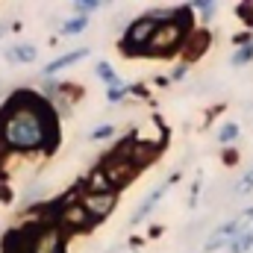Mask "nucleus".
<instances>
[{"label": "nucleus", "instance_id": "nucleus-1", "mask_svg": "<svg viewBox=\"0 0 253 253\" xmlns=\"http://www.w3.org/2000/svg\"><path fill=\"white\" fill-rule=\"evenodd\" d=\"M0 135L9 153H50L59 144V112L44 94L21 88L0 109Z\"/></svg>", "mask_w": 253, "mask_h": 253}, {"label": "nucleus", "instance_id": "nucleus-2", "mask_svg": "<svg viewBox=\"0 0 253 253\" xmlns=\"http://www.w3.org/2000/svg\"><path fill=\"white\" fill-rule=\"evenodd\" d=\"M100 171L106 174V180L112 183L115 191H121L126 183L135 180V174L141 171V165H138L135 156H132V141H129V138H124V141L100 162Z\"/></svg>", "mask_w": 253, "mask_h": 253}, {"label": "nucleus", "instance_id": "nucleus-3", "mask_svg": "<svg viewBox=\"0 0 253 253\" xmlns=\"http://www.w3.org/2000/svg\"><path fill=\"white\" fill-rule=\"evenodd\" d=\"M153 33H156V24H153L147 15L135 18V21L126 27V36L121 39L124 56H147V47H150V42H153Z\"/></svg>", "mask_w": 253, "mask_h": 253}, {"label": "nucleus", "instance_id": "nucleus-4", "mask_svg": "<svg viewBox=\"0 0 253 253\" xmlns=\"http://www.w3.org/2000/svg\"><path fill=\"white\" fill-rule=\"evenodd\" d=\"M251 221H253V206H248L242 215H236V218H230L227 224H221V227L209 236V242L203 245V251L212 253V251H221V248L227 251V248H230V242H233L242 230H248V227H251Z\"/></svg>", "mask_w": 253, "mask_h": 253}, {"label": "nucleus", "instance_id": "nucleus-5", "mask_svg": "<svg viewBox=\"0 0 253 253\" xmlns=\"http://www.w3.org/2000/svg\"><path fill=\"white\" fill-rule=\"evenodd\" d=\"M56 224L62 227L65 233H85L94 227L88 209L83 206V200H68L65 206H59V215H56Z\"/></svg>", "mask_w": 253, "mask_h": 253}, {"label": "nucleus", "instance_id": "nucleus-6", "mask_svg": "<svg viewBox=\"0 0 253 253\" xmlns=\"http://www.w3.org/2000/svg\"><path fill=\"white\" fill-rule=\"evenodd\" d=\"M33 253H65V230L59 224H44L30 236Z\"/></svg>", "mask_w": 253, "mask_h": 253}, {"label": "nucleus", "instance_id": "nucleus-7", "mask_svg": "<svg viewBox=\"0 0 253 253\" xmlns=\"http://www.w3.org/2000/svg\"><path fill=\"white\" fill-rule=\"evenodd\" d=\"M83 206L88 209V215H91V221L94 224H103L112 212H115V206H118V191H103V194H91V191H83Z\"/></svg>", "mask_w": 253, "mask_h": 253}, {"label": "nucleus", "instance_id": "nucleus-8", "mask_svg": "<svg viewBox=\"0 0 253 253\" xmlns=\"http://www.w3.org/2000/svg\"><path fill=\"white\" fill-rule=\"evenodd\" d=\"M174 183H177V174H174V177H168V180H165L162 186H156V189L150 191V194H147V197H144V200L138 203V209L132 212V218H129V227H138V224H144V221H147V215H150V212H153V209L159 206V200L165 197V191L171 189Z\"/></svg>", "mask_w": 253, "mask_h": 253}, {"label": "nucleus", "instance_id": "nucleus-9", "mask_svg": "<svg viewBox=\"0 0 253 253\" xmlns=\"http://www.w3.org/2000/svg\"><path fill=\"white\" fill-rule=\"evenodd\" d=\"M88 53H91L88 47H77V50H68V53H62V56L50 59V62L42 68V74H44V77H53V74H59V71H65V68H71V65L83 62V59H85Z\"/></svg>", "mask_w": 253, "mask_h": 253}, {"label": "nucleus", "instance_id": "nucleus-10", "mask_svg": "<svg viewBox=\"0 0 253 253\" xmlns=\"http://www.w3.org/2000/svg\"><path fill=\"white\" fill-rule=\"evenodd\" d=\"M36 47L33 44H15V47H9L6 50V62L9 65H30V62H36Z\"/></svg>", "mask_w": 253, "mask_h": 253}, {"label": "nucleus", "instance_id": "nucleus-11", "mask_svg": "<svg viewBox=\"0 0 253 253\" xmlns=\"http://www.w3.org/2000/svg\"><path fill=\"white\" fill-rule=\"evenodd\" d=\"M230 253H251L253 251V224L248 227V230H242L233 242H230V248H227Z\"/></svg>", "mask_w": 253, "mask_h": 253}, {"label": "nucleus", "instance_id": "nucleus-12", "mask_svg": "<svg viewBox=\"0 0 253 253\" xmlns=\"http://www.w3.org/2000/svg\"><path fill=\"white\" fill-rule=\"evenodd\" d=\"M85 27H88V18L85 15H74V18H68L62 24V36H80V33H85Z\"/></svg>", "mask_w": 253, "mask_h": 253}, {"label": "nucleus", "instance_id": "nucleus-13", "mask_svg": "<svg viewBox=\"0 0 253 253\" xmlns=\"http://www.w3.org/2000/svg\"><path fill=\"white\" fill-rule=\"evenodd\" d=\"M94 71H97V77L109 85V88H115V85H121V80H118V74H115V68L109 62H97L94 65Z\"/></svg>", "mask_w": 253, "mask_h": 253}, {"label": "nucleus", "instance_id": "nucleus-14", "mask_svg": "<svg viewBox=\"0 0 253 253\" xmlns=\"http://www.w3.org/2000/svg\"><path fill=\"white\" fill-rule=\"evenodd\" d=\"M186 6H189L191 12H200L206 21H209V18L215 15V9H218V3H215V0H194V3H186Z\"/></svg>", "mask_w": 253, "mask_h": 253}, {"label": "nucleus", "instance_id": "nucleus-15", "mask_svg": "<svg viewBox=\"0 0 253 253\" xmlns=\"http://www.w3.org/2000/svg\"><path fill=\"white\" fill-rule=\"evenodd\" d=\"M71 6H74V15H85V18H88V15L97 12L103 3H100V0H74Z\"/></svg>", "mask_w": 253, "mask_h": 253}, {"label": "nucleus", "instance_id": "nucleus-16", "mask_svg": "<svg viewBox=\"0 0 253 253\" xmlns=\"http://www.w3.org/2000/svg\"><path fill=\"white\" fill-rule=\"evenodd\" d=\"M236 138H239V124H233V121L221 124V129H218V141H221V144H230V141H236Z\"/></svg>", "mask_w": 253, "mask_h": 253}, {"label": "nucleus", "instance_id": "nucleus-17", "mask_svg": "<svg viewBox=\"0 0 253 253\" xmlns=\"http://www.w3.org/2000/svg\"><path fill=\"white\" fill-rule=\"evenodd\" d=\"M126 94H132V85L121 83V85H115V88L106 91V100H109V103H121V97H126Z\"/></svg>", "mask_w": 253, "mask_h": 253}, {"label": "nucleus", "instance_id": "nucleus-18", "mask_svg": "<svg viewBox=\"0 0 253 253\" xmlns=\"http://www.w3.org/2000/svg\"><path fill=\"white\" fill-rule=\"evenodd\" d=\"M230 62L236 65V68H239V65L253 62V44H248V47H239V50L233 53V59H230Z\"/></svg>", "mask_w": 253, "mask_h": 253}, {"label": "nucleus", "instance_id": "nucleus-19", "mask_svg": "<svg viewBox=\"0 0 253 253\" xmlns=\"http://www.w3.org/2000/svg\"><path fill=\"white\" fill-rule=\"evenodd\" d=\"M115 135V126L112 124H103L97 129H91V141H103V138H112Z\"/></svg>", "mask_w": 253, "mask_h": 253}, {"label": "nucleus", "instance_id": "nucleus-20", "mask_svg": "<svg viewBox=\"0 0 253 253\" xmlns=\"http://www.w3.org/2000/svg\"><path fill=\"white\" fill-rule=\"evenodd\" d=\"M236 189H239V191H253V168L245 174V177H242V183H239Z\"/></svg>", "mask_w": 253, "mask_h": 253}, {"label": "nucleus", "instance_id": "nucleus-21", "mask_svg": "<svg viewBox=\"0 0 253 253\" xmlns=\"http://www.w3.org/2000/svg\"><path fill=\"white\" fill-rule=\"evenodd\" d=\"M186 71H189V62H180L174 71H171V80H183V77H186Z\"/></svg>", "mask_w": 253, "mask_h": 253}, {"label": "nucleus", "instance_id": "nucleus-22", "mask_svg": "<svg viewBox=\"0 0 253 253\" xmlns=\"http://www.w3.org/2000/svg\"><path fill=\"white\" fill-rule=\"evenodd\" d=\"M6 159H9V147H6V141H3V135H0V168H3Z\"/></svg>", "mask_w": 253, "mask_h": 253}, {"label": "nucleus", "instance_id": "nucleus-23", "mask_svg": "<svg viewBox=\"0 0 253 253\" xmlns=\"http://www.w3.org/2000/svg\"><path fill=\"white\" fill-rule=\"evenodd\" d=\"M9 253H33V245H24V242H21V245H12Z\"/></svg>", "mask_w": 253, "mask_h": 253}, {"label": "nucleus", "instance_id": "nucleus-24", "mask_svg": "<svg viewBox=\"0 0 253 253\" xmlns=\"http://www.w3.org/2000/svg\"><path fill=\"white\" fill-rule=\"evenodd\" d=\"M3 33H6V24H0V36H3Z\"/></svg>", "mask_w": 253, "mask_h": 253}]
</instances>
